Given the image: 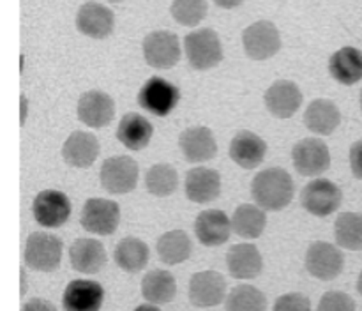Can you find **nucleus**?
Returning <instances> with one entry per match:
<instances>
[{"label":"nucleus","instance_id":"1","mask_svg":"<svg viewBox=\"0 0 362 311\" xmlns=\"http://www.w3.org/2000/svg\"><path fill=\"white\" fill-rule=\"evenodd\" d=\"M293 180L283 168L262 170L251 182V194L264 211H281L292 201Z\"/></svg>","mask_w":362,"mask_h":311},{"label":"nucleus","instance_id":"2","mask_svg":"<svg viewBox=\"0 0 362 311\" xmlns=\"http://www.w3.org/2000/svg\"><path fill=\"white\" fill-rule=\"evenodd\" d=\"M187 62L198 71H207L223 60V45L218 32L212 28H198L189 32L184 39Z\"/></svg>","mask_w":362,"mask_h":311},{"label":"nucleus","instance_id":"3","mask_svg":"<svg viewBox=\"0 0 362 311\" xmlns=\"http://www.w3.org/2000/svg\"><path fill=\"white\" fill-rule=\"evenodd\" d=\"M62 240L46 232H34L25 242V264L34 271L52 272L62 260Z\"/></svg>","mask_w":362,"mask_h":311},{"label":"nucleus","instance_id":"4","mask_svg":"<svg viewBox=\"0 0 362 311\" xmlns=\"http://www.w3.org/2000/svg\"><path fill=\"white\" fill-rule=\"evenodd\" d=\"M180 101V90L163 76H152L138 92V105L156 117H166Z\"/></svg>","mask_w":362,"mask_h":311},{"label":"nucleus","instance_id":"5","mask_svg":"<svg viewBox=\"0 0 362 311\" xmlns=\"http://www.w3.org/2000/svg\"><path fill=\"white\" fill-rule=\"evenodd\" d=\"M243 46L253 60H267L281 49V35L272 21H255L243 32Z\"/></svg>","mask_w":362,"mask_h":311},{"label":"nucleus","instance_id":"6","mask_svg":"<svg viewBox=\"0 0 362 311\" xmlns=\"http://www.w3.org/2000/svg\"><path fill=\"white\" fill-rule=\"evenodd\" d=\"M343 193L332 180L315 179L306 184L300 193V204L310 214L325 218L336 212L341 205Z\"/></svg>","mask_w":362,"mask_h":311},{"label":"nucleus","instance_id":"7","mask_svg":"<svg viewBox=\"0 0 362 311\" xmlns=\"http://www.w3.org/2000/svg\"><path fill=\"white\" fill-rule=\"evenodd\" d=\"M138 165L133 158L127 156H113L108 158L101 166V184L108 193L126 194L136 187L138 184Z\"/></svg>","mask_w":362,"mask_h":311},{"label":"nucleus","instance_id":"8","mask_svg":"<svg viewBox=\"0 0 362 311\" xmlns=\"http://www.w3.org/2000/svg\"><path fill=\"white\" fill-rule=\"evenodd\" d=\"M343 265H345V257L334 244L317 240L308 247L306 269L313 278L331 281L341 274Z\"/></svg>","mask_w":362,"mask_h":311},{"label":"nucleus","instance_id":"9","mask_svg":"<svg viewBox=\"0 0 362 311\" xmlns=\"http://www.w3.org/2000/svg\"><path fill=\"white\" fill-rule=\"evenodd\" d=\"M81 226L95 235H112L120 223V207L106 198H90L81 211Z\"/></svg>","mask_w":362,"mask_h":311},{"label":"nucleus","instance_id":"10","mask_svg":"<svg viewBox=\"0 0 362 311\" xmlns=\"http://www.w3.org/2000/svg\"><path fill=\"white\" fill-rule=\"evenodd\" d=\"M180 41L173 32L154 30L145 35L144 57L154 69H170L180 60Z\"/></svg>","mask_w":362,"mask_h":311},{"label":"nucleus","instance_id":"11","mask_svg":"<svg viewBox=\"0 0 362 311\" xmlns=\"http://www.w3.org/2000/svg\"><path fill=\"white\" fill-rule=\"evenodd\" d=\"M293 166L304 177L322 175L331 166V152L325 141L318 138H304L292 148Z\"/></svg>","mask_w":362,"mask_h":311},{"label":"nucleus","instance_id":"12","mask_svg":"<svg viewBox=\"0 0 362 311\" xmlns=\"http://www.w3.org/2000/svg\"><path fill=\"white\" fill-rule=\"evenodd\" d=\"M35 221L45 228H59L69 219L71 201L66 193L57 189H45L37 193L32 204Z\"/></svg>","mask_w":362,"mask_h":311},{"label":"nucleus","instance_id":"13","mask_svg":"<svg viewBox=\"0 0 362 311\" xmlns=\"http://www.w3.org/2000/svg\"><path fill=\"white\" fill-rule=\"evenodd\" d=\"M103 303L105 288L90 279H73L64 290V311H99Z\"/></svg>","mask_w":362,"mask_h":311},{"label":"nucleus","instance_id":"14","mask_svg":"<svg viewBox=\"0 0 362 311\" xmlns=\"http://www.w3.org/2000/svg\"><path fill=\"white\" fill-rule=\"evenodd\" d=\"M265 108L276 119H290L303 105V92L293 81L278 80L265 90Z\"/></svg>","mask_w":362,"mask_h":311},{"label":"nucleus","instance_id":"15","mask_svg":"<svg viewBox=\"0 0 362 311\" xmlns=\"http://www.w3.org/2000/svg\"><path fill=\"white\" fill-rule=\"evenodd\" d=\"M115 117V101L103 90H88L78 101V119L88 127L108 126Z\"/></svg>","mask_w":362,"mask_h":311},{"label":"nucleus","instance_id":"16","mask_svg":"<svg viewBox=\"0 0 362 311\" xmlns=\"http://www.w3.org/2000/svg\"><path fill=\"white\" fill-rule=\"evenodd\" d=\"M226 297V281L219 272L202 271L189 281V300L198 307L218 306Z\"/></svg>","mask_w":362,"mask_h":311},{"label":"nucleus","instance_id":"17","mask_svg":"<svg viewBox=\"0 0 362 311\" xmlns=\"http://www.w3.org/2000/svg\"><path fill=\"white\" fill-rule=\"evenodd\" d=\"M115 27V16L106 6L98 2H85L78 9L76 28L92 39L108 37Z\"/></svg>","mask_w":362,"mask_h":311},{"label":"nucleus","instance_id":"18","mask_svg":"<svg viewBox=\"0 0 362 311\" xmlns=\"http://www.w3.org/2000/svg\"><path fill=\"white\" fill-rule=\"evenodd\" d=\"M179 147L184 159L189 163H205L218 152V143L212 131L205 126L187 127L179 136Z\"/></svg>","mask_w":362,"mask_h":311},{"label":"nucleus","instance_id":"19","mask_svg":"<svg viewBox=\"0 0 362 311\" xmlns=\"http://www.w3.org/2000/svg\"><path fill=\"white\" fill-rule=\"evenodd\" d=\"M232 232V219L219 209H209L194 219V233L198 240L207 247L221 246L228 240Z\"/></svg>","mask_w":362,"mask_h":311},{"label":"nucleus","instance_id":"20","mask_svg":"<svg viewBox=\"0 0 362 311\" xmlns=\"http://www.w3.org/2000/svg\"><path fill=\"white\" fill-rule=\"evenodd\" d=\"M267 143L253 131H239L230 143V158L244 170H253L264 163Z\"/></svg>","mask_w":362,"mask_h":311},{"label":"nucleus","instance_id":"21","mask_svg":"<svg viewBox=\"0 0 362 311\" xmlns=\"http://www.w3.org/2000/svg\"><path fill=\"white\" fill-rule=\"evenodd\" d=\"M226 267L232 278L255 279L262 272L264 260L255 244L240 242L233 244L226 253Z\"/></svg>","mask_w":362,"mask_h":311},{"label":"nucleus","instance_id":"22","mask_svg":"<svg viewBox=\"0 0 362 311\" xmlns=\"http://www.w3.org/2000/svg\"><path fill=\"white\" fill-rule=\"evenodd\" d=\"M99 156L98 138L87 131H74L62 147V158L73 168H88Z\"/></svg>","mask_w":362,"mask_h":311},{"label":"nucleus","instance_id":"23","mask_svg":"<svg viewBox=\"0 0 362 311\" xmlns=\"http://www.w3.org/2000/svg\"><path fill=\"white\" fill-rule=\"evenodd\" d=\"M186 196L194 204H209L221 193V177L216 170L197 166L186 175Z\"/></svg>","mask_w":362,"mask_h":311},{"label":"nucleus","instance_id":"24","mask_svg":"<svg viewBox=\"0 0 362 311\" xmlns=\"http://www.w3.org/2000/svg\"><path fill=\"white\" fill-rule=\"evenodd\" d=\"M106 250L101 240L78 239L71 244L69 262L81 274H95L106 265Z\"/></svg>","mask_w":362,"mask_h":311},{"label":"nucleus","instance_id":"25","mask_svg":"<svg viewBox=\"0 0 362 311\" xmlns=\"http://www.w3.org/2000/svg\"><path fill=\"white\" fill-rule=\"evenodd\" d=\"M304 124L313 133L320 134V136H329L341 124V112L329 99H315L304 113Z\"/></svg>","mask_w":362,"mask_h":311},{"label":"nucleus","instance_id":"26","mask_svg":"<svg viewBox=\"0 0 362 311\" xmlns=\"http://www.w3.org/2000/svg\"><path fill=\"white\" fill-rule=\"evenodd\" d=\"M329 73L338 83L356 85L362 80V52L354 46H345L332 53Z\"/></svg>","mask_w":362,"mask_h":311},{"label":"nucleus","instance_id":"27","mask_svg":"<svg viewBox=\"0 0 362 311\" xmlns=\"http://www.w3.org/2000/svg\"><path fill=\"white\" fill-rule=\"evenodd\" d=\"M152 134H154V127L148 122V119H145L140 113H126L117 127V138L129 151H141L147 147Z\"/></svg>","mask_w":362,"mask_h":311},{"label":"nucleus","instance_id":"28","mask_svg":"<svg viewBox=\"0 0 362 311\" xmlns=\"http://www.w3.org/2000/svg\"><path fill=\"white\" fill-rule=\"evenodd\" d=\"M267 226V216L260 205L243 204L232 216V230L243 239H258Z\"/></svg>","mask_w":362,"mask_h":311},{"label":"nucleus","instance_id":"29","mask_svg":"<svg viewBox=\"0 0 362 311\" xmlns=\"http://www.w3.org/2000/svg\"><path fill=\"white\" fill-rule=\"evenodd\" d=\"M159 260L166 265H177L186 262L191 257L193 244L189 235L182 230H172V232L163 233L156 244Z\"/></svg>","mask_w":362,"mask_h":311},{"label":"nucleus","instance_id":"30","mask_svg":"<svg viewBox=\"0 0 362 311\" xmlns=\"http://www.w3.org/2000/svg\"><path fill=\"white\" fill-rule=\"evenodd\" d=\"M148 257H151L148 246L144 240L136 239V237H126V239H122L117 244L115 251H113L115 264L122 271L131 272V274L145 269V265L148 264Z\"/></svg>","mask_w":362,"mask_h":311},{"label":"nucleus","instance_id":"31","mask_svg":"<svg viewBox=\"0 0 362 311\" xmlns=\"http://www.w3.org/2000/svg\"><path fill=\"white\" fill-rule=\"evenodd\" d=\"M141 293L152 304L172 303L177 293V281L168 271L163 269L148 271L141 281Z\"/></svg>","mask_w":362,"mask_h":311},{"label":"nucleus","instance_id":"32","mask_svg":"<svg viewBox=\"0 0 362 311\" xmlns=\"http://www.w3.org/2000/svg\"><path fill=\"white\" fill-rule=\"evenodd\" d=\"M334 237L339 247L350 251L362 250V214L343 212L334 223Z\"/></svg>","mask_w":362,"mask_h":311},{"label":"nucleus","instance_id":"33","mask_svg":"<svg viewBox=\"0 0 362 311\" xmlns=\"http://www.w3.org/2000/svg\"><path fill=\"white\" fill-rule=\"evenodd\" d=\"M145 186H147L148 193L154 194V196H170L172 193H175L177 186H179L177 170L172 165H166V163L151 166L147 175H145Z\"/></svg>","mask_w":362,"mask_h":311},{"label":"nucleus","instance_id":"34","mask_svg":"<svg viewBox=\"0 0 362 311\" xmlns=\"http://www.w3.org/2000/svg\"><path fill=\"white\" fill-rule=\"evenodd\" d=\"M226 311H267L264 292L253 285H239L226 295Z\"/></svg>","mask_w":362,"mask_h":311},{"label":"nucleus","instance_id":"35","mask_svg":"<svg viewBox=\"0 0 362 311\" xmlns=\"http://www.w3.org/2000/svg\"><path fill=\"white\" fill-rule=\"evenodd\" d=\"M207 0H173L170 13L177 23L184 27H197L207 16Z\"/></svg>","mask_w":362,"mask_h":311},{"label":"nucleus","instance_id":"36","mask_svg":"<svg viewBox=\"0 0 362 311\" xmlns=\"http://www.w3.org/2000/svg\"><path fill=\"white\" fill-rule=\"evenodd\" d=\"M317 311H356V303L349 293L331 290V292L324 293Z\"/></svg>","mask_w":362,"mask_h":311},{"label":"nucleus","instance_id":"37","mask_svg":"<svg viewBox=\"0 0 362 311\" xmlns=\"http://www.w3.org/2000/svg\"><path fill=\"white\" fill-rule=\"evenodd\" d=\"M272 311H311V303L304 293L290 292L276 300Z\"/></svg>","mask_w":362,"mask_h":311},{"label":"nucleus","instance_id":"38","mask_svg":"<svg viewBox=\"0 0 362 311\" xmlns=\"http://www.w3.org/2000/svg\"><path fill=\"white\" fill-rule=\"evenodd\" d=\"M350 168H352L354 177L362 180V140L356 141L350 147Z\"/></svg>","mask_w":362,"mask_h":311},{"label":"nucleus","instance_id":"39","mask_svg":"<svg viewBox=\"0 0 362 311\" xmlns=\"http://www.w3.org/2000/svg\"><path fill=\"white\" fill-rule=\"evenodd\" d=\"M21 311H57V307L53 306L49 300L45 299H30L28 303L23 304Z\"/></svg>","mask_w":362,"mask_h":311},{"label":"nucleus","instance_id":"40","mask_svg":"<svg viewBox=\"0 0 362 311\" xmlns=\"http://www.w3.org/2000/svg\"><path fill=\"white\" fill-rule=\"evenodd\" d=\"M244 0H214V4L218 7H223V9H235L243 4Z\"/></svg>","mask_w":362,"mask_h":311},{"label":"nucleus","instance_id":"41","mask_svg":"<svg viewBox=\"0 0 362 311\" xmlns=\"http://www.w3.org/2000/svg\"><path fill=\"white\" fill-rule=\"evenodd\" d=\"M134 311H161L158 307V304H141V306H138Z\"/></svg>","mask_w":362,"mask_h":311},{"label":"nucleus","instance_id":"42","mask_svg":"<svg viewBox=\"0 0 362 311\" xmlns=\"http://www.w3.org/2000/svg\"><path fill=\"white\" fill-rule=\"evenodd\" d=\"M357 290H359V293L362 295V271L359 274V279H357Z\"/></svg>","mask_w":362,"mask_h":311},{"label":"nucleus","instance_id":"43","mask_svg":"<svg viewBox=\"0 0 362 311\" xmlns=\"http://www.w3.org/2000/svg\"><path fill=\"white\" fill-rule=\"evenodd\" d=\"M110 2H122V0H110Z\"/></svg>","mask_w":362,"mask_h":311},{"label":"nucleus","instance_id":"44","mask_svg":"<svg viewBox=\"0 0 362 311\" xmlns=\"http://www.w3.org/2000/svg\"><path fill=\"white\" fill-rule=\"evenodd\" d=\"M361 110H362V90H361Z\"/></svg>","mask_w":362,"mask_h":311}]
</instances>
